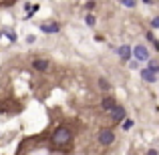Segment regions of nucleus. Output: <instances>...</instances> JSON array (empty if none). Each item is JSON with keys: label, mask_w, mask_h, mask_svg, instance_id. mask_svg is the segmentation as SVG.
I'll list each match as a JSON object with an SVG mask.
<instances>
[{"label": "nucleus", "mask_w": 159, "mask_h": 155, "mask_svg": "<svg viewBox=\"0 0 159 155\" xmlns=\"http://www.w3.org/2000/svg\"><path fill=\"white\" fill-rule=\"evenodd\" d=\"M70 139H73V133H70L69 127H58L57 131L52 133V141H54V143H58V145L69 143Z\"/></svg>", "instance_id": "f257e3e1"}, {"label": "nucleus", "mask_w": 159, "mask_h": 155, "mask_svg": "<svg viewBox=\"0 0 159 155\" xmlns=\"http://www.w3.org/2000/svg\"><path fill=\"white\" fill-rule=\"evenodd\" d=\"M97 139L101 145H111V143H115V133H113V129H101Z\"/></svg>", "instance_id": "f03ea898"}, {"label": "nucleus", "mask_w": 159, "mask_h": 155, "mask_svg": "<svg viewBox=\"0 0 159 155\" xmlns=\"http://www.w3.org/2000/svg\"><path fill=\"white\" fill-rule=\"evenodd\" d=\"M123 119H125V107H121V105H115V107L111 109V121L113 123H123Z\"/></svg>", "instance_id": "7ed1b4c3"}, {"label": "nucleus", "mask_w": 159, "mask_h": 155, "mask_svg": "<svg viewBox=\"0 0 159 155\" xmlns=\"http://www.w3.org/2000/svg\"><path fill=\"white\" fill-rule=\"evenodd\" d=\"M131 54L137 58V61H141V62H143V61H149V51L143 47V44H137V47L133 48V52H131Z\"/></svg>", "instance_id": "20e7f679"}, {"label": "nucleus", "mask_w": 159, "mask_h": 155, "mask_svg": "<svg viewBox=\"0 0 159 155\" xmlns=\"http://www.w3.org/2000/svg\"><path fill=\"white\" fill-rule=\"evenodd\" d=\"M40 30L47 32V34H57V32H61V24H57V22H43L40 24Z\"/></svg>", "instance_id": "39448f33"}, {"label": "nucleus", "mask_w": 159, "mask_h": 155, "mask_svg": "<svg viewBox=\"0 0 159 155\" xmlns=\"http://www.w3.org/2000/svg\"><path fill=\"white\" fill-rule=\"evenodd\" d=\"M32 66H34L36 71H40V73H44V71L48 69V61L47 58H34V61H32Z\"/></svg>", "instance_id": "423d86ee"}, {"label": "nucleus", "mask_w": 159, "mask_h": 155, "mask_svg": "<svg viewBox=\"0 0 159 155\" xmlns=\"http://www.w3.org/2000/svg\"><path fill=\"white\" fill-rule=\"evenodd\" d=\"M117 52H119L121 61H125V62L131 58V48H129V44H123V47H119V48H117Z\"/></svg>", "instance_id": "0eeeda50"}, {"label": "nucleus", "mask_w": 159, "mask_h": 155, "mask_svg": "<svg viewBox=\"0 0 159 155\" xmlns=\"http://www.w3.org/2000/svg\"><path fill=\"white\" fill-rule=\"evenodd\" d=\"M141 79H143V81H147V83H155L157 81V75L151 73L149 69H143V71H141Z\"/></svg>", "instance_id": "6e6552de"}, {"label": "nucleus", "mask_w": 159, "mask_h": 155, "mask_svg": "<svg viewBox=\"0 0 159 155\" xmlns=\"http://www.w3.org/2000/svg\"><path fill=\"white\" fill-rule=\"evenodd\" d=\"M101 107L105 109V111H111V109L115 107V99H113V97H105V99L101 101Z\"/></svg>", "instance_id": "1a4fd4ad"}, {"label": "nucleus", "mask_w": 159, "mask_h": 155, "mask_svg": "<svg viewBox=\"0 0 159 155\" xmlns=\"http://www.w3.org/2000/svg\"><path fill=\"white\" fill-rule=\"evenodd\" d=\"M147 65H149L147 69L151 71V73H155V75L159 73V61H155V58H149V61H147Z\"/></svg>", "instance_id": "9d476101"}, {"label": "nucleus", "mask_w": 159, "mask_h": 155, "mask_svg": "<svg viewBox=\"0 0 159 155\" xmlns=\"http://www.w3.org/2000/svg\"><path fill=\"white\" fill-rule=\"evenodd\" d=\"M133 125H135V121H133V119H123L121 127H123V131H129V129H133Z\"/></svg>", "instance_id": "9b49d317"}, {"label": "nucleus", "mask_w": 159, "mask_h": 155, "mask_svg": "<svg viewBox=\"0 0 159 155\" xmlns=\"http://www.w3.org/2000/svg\"><path fill=\"white\" fill-rule=\"evenodd\" d=\"M26 16H32V14H34V12L36 10H39V4H32V6H30V4H26Z\"/></svg>", "instance_id": "f8f14e48"}, {"label": "nucleus", "mask_w": 159, "mask_h": 155, "mask_svg": "<svg viewBox=\"0 0 159 155\" xmlns=\"http://www.w3.org/2000/svg\"><path fill=\"white\" fill-rule=\"evenodd\" d=\"M85 22L89 24V26H95V22H97V18H95L93 14H87V16H85Z\"/></svg>", "instance_id": "ddd939ff"}, {"label": "nucleus", "mask_w": 159, "mask_h": 155, "mask_svg": "<svg viewBox=\"0 0 159 155\" xmlns=\"http://www.w3.org/2000/svg\"><path fill=\"white\" fill-rule=\"evenodd\" d=\"M121 4H123L125 8H135V6H137V2H133V0H123Z\"/></svg>", "instance_id": "4468645a"}, {"label": "nucleus", "mask_w": 159, "mask_h": 155, "mask_svg": "<svg viewBox=\"0 0 159 155\" xmlns=\"http://www.w3.org/2000/svg\"><path fill=\"white\" fill-rule=\"evenodd\" d=\"M99 87H101L103 91H109V83H107V81H105V79H103V77L99 79Z\"/></svg>", "instance_id": "2eb2a0df"}, {"label": "nucleus", "mask_w": 159, "mask_h": 155, "mask_svg": "<svg viewBox=\"0 0 159 155\" xmlns=\"http://www.w3.org/2000/svg\"><path fill=\"white\" fill-rule=\"evenodd\" d=\"M151 26L153 28H159V16H155V18L151 20Z\"/></svg>", "instance_id": "dca6fc26"}, {"label": "nucleus", "mask_w": 159, "mask_h": 155, "mask_svg": "<svg viewBox=\"0 0 159 155\" xmlns=\"http://www.w3.org/2000/svg\"><path fill=\"white\" fill-rule=\"evenodd\" d=\"M6 36L12 40V43H16V34H14V32H6Z\"/></svg>", "instance_id": "f3484780"}, {"label": "nucleus", "mask_w": 159, "mask_h": 155, "mask_svg": "<svg viewBox=\"0 0 159 155\" xmlns=\"http://www.w3.org/2000/svg\"><path fill=\"white\" fill-rule=\"evenodd\" d=\"M34 40H36L34 34H28V36H26V43H34Z\"/></svg>", "instance_id": "a211bd4d"}, {"label": "nucleus", "mask_w": 159, "mask_h": 155, "mask_svg": "<svg viewBox=\"0 0 159 155\" xmlns=\"http://www.w3.org/2000/svg\"><path fill=\"white\" fill-rule=\"evenodd\" d=\"M85 6H87V8H89V10H93V8H95V6H97V4H95V2H87V4H85Z\"/></svg>", "instance_id": "6ab92c4d"}, {"label": "nucleus", "mask_w": 159, "mask_h": 155, "mask_svg": "<svg viewBox=\"0 0 159 155\" xmlns=\"http://www.w3.org/2000/svg\"><path fill=\"white\" fill-rule=\"evenodd\" d=\"M147 155H159V151H157V149H149Z\"/></svg>", "instance_id": "aec40b11"}]
</instances>
